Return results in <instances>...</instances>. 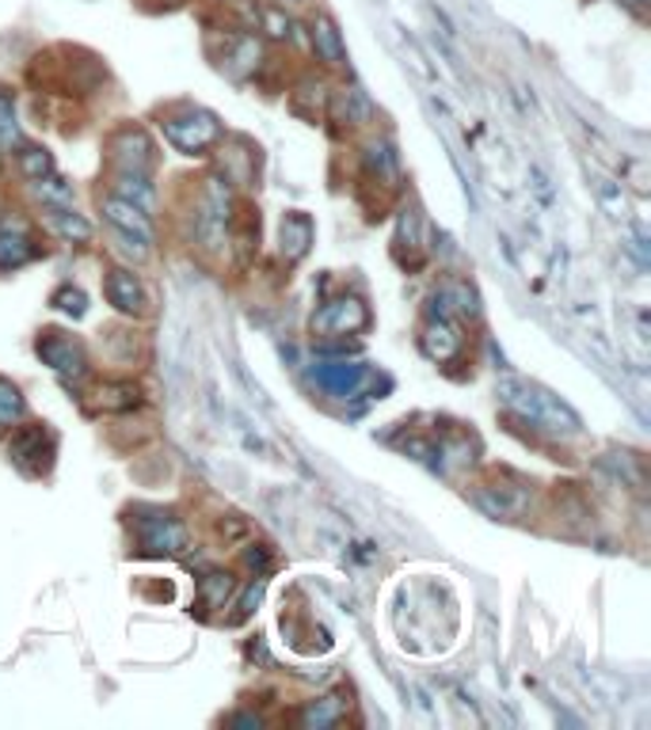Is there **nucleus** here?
Here are the masks:
<instances>
[{
	"mask_svg": "<svg viewBox=\"0 0 651 730\" xmlns=\"http://www.w3.org/2000/svg\"><path fill=\"white\" fill-rule=\"evenodd\" d=\"M499 396L507 408H515L522 419L538 422V427L549 430V434H580V419H575L556 396H549L545 388L526 385V380H503Z\"/></svg>",
	"mask_w": 651,
	"mask_h": 730,
	"instance_id": "f257e3e1",
	"label": "nucleus"
},
{
	"mask_svg": "<svg viewBox=\"0 0 651 730\" xmlns=\"http://www.w3.org/2000/svg\"><path fill=\"white\" fill-rule=\"evenodd\" d=\"M164 134L176 148H184V153H199V148L213 145V141L221 137V126L213 114L206 111H187V114H176V119L164 122Z\"/></svg>",
	"mask_w": 651,
	"mask_h": 730,
	"instance_id": "f03ea898",
	"label": "nucleus"
},
{
	"mask_svg": "<svg viewBox=\"0 0 651 730\" xmlns=\"http://www.w3.org/2000/svg\"><path fill=\"white\" fill-rule=\"evenodd\" d=\"M38 354H43L62 377H69V380L85 377V354H80V346L73 343L69 335H62V331H43V339H38Z\"/></svg>",
	"mask_w": 651,
	"mask_h": 730,
	"instance_id": "7ed1b4c3",
	"label": "nucleus"
},
{
	"mask_svg": "<svg viewBox=\"0 0 651 730\" xmlns=\"http://www.w3.org/2000/svg\"><path fill=\"white\" fill-rule=\"evenodd\" d=\"M366 328V309L354 297H343V301H332L317 312L312 320V331H332V335H347V331Z\"/></svg>",
	"mask_w": 651,
	"mask_h": 730,
	"instance_id": "20e7f679",
	"label": "nucleus"
},
{
	"mask_svg": "<svg viewBox=\"0 0 651 730\" xmlns=\"http://www.w3.org/2000/svg\"><path fill=\"white\" fill-rule=\"evenodd\" d=\"M103 213L122 236H137L142 244H153V225H150V213L145 210L122 202V198H103Z\"/></svg>",
	"mask_w": 651,
	"mask_h": 730,
	"instance_id": "39448f33",
	"label": "nucleus"
},
{
	"mask_svg": "<svg viewBox=\"0 0 651 730\" xmlns=\"http://www.w3.org/2000/svg\"><path fill=\"white\" fill-rule=\"evenodd\" d=\"M114 164H119L122 172H150V161H153V145L150 137L142 134V130H122L119 137H114Z\"/></svg>",
	"mask_w": 651,
	"mask_h": 730,
	"instance_id": "423d86ee",
	"label": "nucleus"
},
{
	"mask_svg": "<svg viewBox=\"0 0 651 730\" xmlns=\"http://www.w3.org/2000/svg\"><path fill=\"white\" fill-rule=\"evenodd\" d=\"M142 544L150 548V552H184L187 533H184V526L172 518H145L142 521Z\"/></svg>",
	"mask_w": 651,
	"mask_h": 730,
	"instance_id": "0eeeda50",
	"label": "nucleus"
},
{
	"mask_svg": "<svg viewBox=\"0 0 651 730\" xmlns=\"http://www.w3.org/2000/svg\"><path fill=\"white\" fill-rule=\"evenodd\" d=\"M107 297H111V305L114 309H122V312H142L145 309V294H142V286H137L134 270L114 267L111 274H107Z\"/></svg>",
	"mask_w": 651,
	"mask_h": 730,
	"instance_id": "6e6552de",
	"label": "nucleus"
},
{
	"mask_svg": "<svg viewBox=\"0 0 651 730\" xmlns=\"http://www.w3.org/2000/svg\"><path fill=\"white\" fill-rule=\"evenodd\" d=\"M423 351H427V358H434V362L457 358V354H461V335H457V328H450L446 317H439V320L431 323V328H427Z\"/></svg>",
	"mask_w": 651,
	"mask_h": 730,
	"instance_id": "1a4fd4ad",
	"label": "nucleus"
},
{
	"mask_svg": "<svg viewBox=\"0 0 651 730\" xmlns=\"http://www.w3.org/2000/svg\"><path fill=\"white\" fill-rule=\"evenodd\" d=\"M312 49H317V57L328 65H340L343 57H347L340 31H335V23L328 20V15H317V23H312Z\"/></svg>",
	"mask_w": 651,
	"mask_h": 730,
	"instance_id": "9d476101",
	"label": "nucleus"
},
{
	"mask_svg": "<svg viewBox=\"0 0 651 730\" xmlns=\"http://www.w3.org/2000/svg\"><path fill=\"white\" fill-rule=\"evenodd\" d=\"M312 244V221L305 213H286L283 218V252L290 259H301Z\"/></svg>",
	"mask_w": 651,
	"mask_h": 730,
	"instance_id": "9b49d317",
	"label": "nucleus"
},
{
	"mask_svg": "<svg viewBox=\"0 0 651 730\" xmlns=\"http://www.w3.org/2000/svg\"><path fill=\"white\" fill-rule=\"evenodd\" d=\"M114 190H119V198H122V202H130V206H137V210L153 213L156 198H153L150 179H145L142 172H122L119 182H114Z\"/></svg>",
	"mask_w": 651,
	"mask_h": 730,
	"instance_id": "f8f14e48",
	"label": "nucleus"
},
{
	"mask_svg": "<svg viewBox=\"0 0 651 730\" xmlns=\"http://www.w3.org/2000/svg\"><path fill=\"white\" fill-rule=\"evenodd\" d=\"M31 255H35V247H31V240L23 232L0 229V267H20Z\"/></svg>",
	"mask_w": 651,
	"mask_h": 730,
	"instance_id": "ddd939ff",
	"label": "nucleus"
},
{
	"mask_svg": "<svg viewBox=\"0 0 651 730\" xmlns=\"http://www.w3.org/2000/svg\"><path fill=\"white\" fill-rule=\"evenodd\" d=\"M263 49H260V38L255 35H236L233 38V54H229V69L233 73H252L255 65H260Z\"/></svg>",
	"mask_w": 651,
	"mask_h": 730,
	"instance_id": "4468645a",
	"label": "nucleus"
},
{
	"mask_svg": "<svg viewBox=\"0 0 651 730\" xmlns=\"http://www.w3.org/2000/svg\"><path fill=\"white\" fill-rule=\"evenodd\" d=\"M51 225L62 232L65 240H77V244H85V240H92V225H88L80 213H69V206H62V210L51 213Z\"/></svg>",
	"mask_w": 651,
	"mask_h": 730,
	"instance_id": "2eb2a0df",
	"label": "nucleus"
},
{
	"mask_svg": "<svg viewBox=\"0 0 651 730\" xmlns=\"http://www.w3.org/2000/svg\"><path fill=\"white\" fill-rule=\"evenodd\" d=\"M35 195L43 198L46 206H54V210H62V206H73V182H65L62 176H43L35 179Z\"/></svg>",
	"mask_w": 651,
	"mask_h": 730,
	"instance_id": "dca6fc26",
	"label": "nucleus"
},
{
	"mask_svg": "<svg viewBox=\"0 0 651 730\" xmlns=\"http://www.w3.org/2000/svg\"><path fill=\"white\" fill-rule=\"evenodd\" d=\"M317 380L328 388V392H351V388L362 380V369H354V365H335V369H320Z\"/></svg>",
	"mask_w": 651,
	"mask_h": 730,
	"instance_id": "f3484780",
	"label": "nucleus"
},
{
	"mask_svg": "<svg viewBox=\"0 0 651 730\" xmlns=\"http://www.w3.org/2000/svg\"><path fill=\"white\" fill-rule=\"evenodd\" d=\"M31 456H43V430H20V434H15V442H12V461L15 464H23V468H27V461Z\"/></svg>",
	"mask_w": 651,
	"mask_h": 730,
	"instance_id": "a211bd4d",
	"label": "nucleus"
},
{
	"mask_svg": "<svg viewBox=\"0 0 651 730\" xmlns=\"http://www.w3.org/2000/svg\"><path fill=\"white\" fill-rule=\"evenodd\" d=\"M23 414V400H20V392H15L8 380H0V430L4 427H12L15 419Z\"/></svg>",
	"mask_w": 651,
	"mask_h": 730,
	"instance_id": "6ab92c4d",
	"label": "nucleus"
},
{
	"mask_svg": "<svg viewBox=\"0 0 651 730\" xmlns=\"http://www.w3.org/2000/svg\"><path fill=\"white\" fill-rule=\"evenodd\" d=\"M20 168H23V176H31V179H43V176H51V172H54V161L43 153V148H23V156H20Z\"/></svg>",
	"mask_w": 651,
	"mask_h": 730,
	"instance_id": "aec40b11",
	"label": "nucleus"
},
{
	"mask_svg": "<svg viewBox=\"0 0 651 730\" xmlns=\"http://www.w3.org/2000/svg\"><path fill=\"white\" fill-rule=\"evenodd\" d=\"M202 594H206V601H210L213 609H221V605H225V597L233 594V578H229V575H206L202 578Z\"/></svg>",
	"mask_w": 651,
	"mask_h": 730,
	"instance_id": "412c9836",
	"label": "nucleus"
},
{
	"mask_svg": "<svg viewBox=\"0 0 651 730\" xmlns=\"http://www.w3.org/2000/svg\"><path fill=\"white\" fill-rule=\"evenodd\" d=\"M0 145H20V126H15V111L8 96H0Z\"/></svg>",
	"mask_w": 651,
	"mask_h": 730,
	"instance_id": "4be33fe9",
	"label": "nucleus"
},
{
	"mask_svg": "<svg viewBox=\"0 0 651 730\" xmlns=\"http://www.w3.org/2000/svg\"><path fill=\"white\" fill-rule=\"evenodd\" d=\"M100 403H103V408H134V403H137V388L107 385L103 392H100Z\"/></svg>",
	"mask_w": 651,
	"mask_h": 730,
	"instance_id": "5701e85b",
	"label": "nucleus"
},
{
	"mask_svg": "<svg viewBox=\"0 0 651 730\" xmlns=\"http://www.w3.org/2000/svg\"><path fill=\"white\" fill-rule=\"evenodd\" d=\"M595 187H598L602 206H606V210L614 213V218H625V213H629V206H625V198L617 195V187H614V182H609V179H598Z\"/></svg>",
	"mask_w": 651,
	"mask_h": 730,
	"instance_id": "b1692460",
	"label": "nucleus"
},
{
	"mask_svg": "<svg viewBox=\"0 0 651 730\" xmlns=\"http://www.w3.org/2000/svg\"><path fill=\"white\" fill-rule=\"evenodd\" d=\"M54 305L62 312H73V317H85V294H80V289H57Z\"/></svg>",
	"mask_w": 651,
	"mask_h": 730,
	"instance_id": "393cba45",
	"label": "nucleus"
},
{
	"mask_svg": "<svg viewBox=\"0 0 651 730\" xmlns=\"http://www.w3.org/2000/svg\"><path fill=\"white\" fill-rule=\"evenodd\" d=\"M340 711H343L340 704H320V708H317V704H312V708L305 711V723H317V727H324V723H332V719L340 716Z\"/></svg>",
	"mask_w": 651,
	"mask_h": 730,
	"instance_id": "a878e982",
	"label": "nucleus"
},
{
	"mask_svg": "<svg viewBox=\"0 0 651 730\" xmlns=\"http://www.w3.org/2000/svg\"><path fill=\"white\" fill-rule=\"evenodd\" d=\"M263 23H267V31L275 38H283V35H290V20H286L278 8H271V12H263Z\"/></svg>",
	"mask_w": 651,
	"mask_h": 730,
	"instance_id": "bb28decb",
	"label": "nucleus"
},
{
	"mask_svg": "<svg viewBox=\"0 0 651 730\" xmlns=\"http://www.w3.org/2000/svg\"><path fill=\"white\" fill-rule=\"evenodd\" d=\"M286 4H305V0H283V8H286Z\"/></svg>",
	"mask_w": 651,
	"mask_h": 730,
	"instance_id": "cd10ccee",
	"label": "nucleus"
},
{
	"mask_svg": "<svg viewBox=\"0 0 651 730\" xmlns=\"http://www.w3.org/2000/svg\"><path fill=\"white\" fill-rule=\"evenodd\" d=\"M625 4H644V0H625Z\"/></svg>",
	"mask_w": 651,
	"mask_h": 730,
	"instance_id": "c85d7f7f",
	"label": "nucleus"
}]
</instances>
